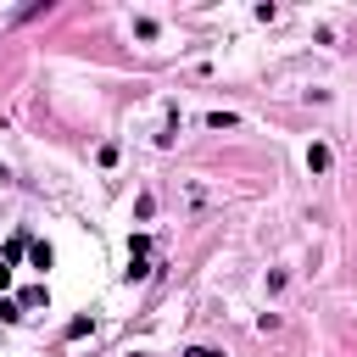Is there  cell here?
<instances>
[{
  "instance_id": "277c9868",
  "label": "cell",
  "mask_w": 357,
  "mask_h": 357,
  "mask_svg": "<svg viewBox=\"0 0 357 357\" xmlns=\"http://www.w3.org/2000/svg\"><path fill=\"white\" fill-rule=\"evenodd\" d=\"M6 284H11V268H6V262H0V290H6Z\"/></svg>"
},
{
  "instance_id": "7a4b0ae2",
  "label": "cell",
  "mask_w": 357,
  "mask_h": 357,
  "mask_svg": "<svg viewBox=\"0 0 357 357\" xmlns=\"http://www.w3.org/2000/svg\"><path fill=\"white\" fill-rule=\"evenodd\" d=\"M28 257H33V268H50V245L45 240H28Z\"/></svg>"
},
{
  "instance_id": "3957f363",
  "label": "cell",
  "mask_w": 357,
  "mask_h": 357,
  "mask_svg": "<svg viewBox=\"0 0 357 357\" xmlns=\"http://www.w3.org/2000/svg\"><path fill=\"white\" fill-rule=\"evenodd\" d=\"M184 357H223V351H218V346H190Z\"/></svg>"
},
{
  "instance_id": "6da1fadb",
  "label": "cell",
  "mask_w": 357,
  "mask_h": 357,
  "mask_svg": "<svg viewBox=\"0 0 357 357\" xmlns=\"http://www.w3.org/2000/svg\"><path fill=\"white\" fill-rule=\"evenodd\" d=\"M307 167L324 173V167H329V145H307Z\"/></svg>"
}]
</instances>
